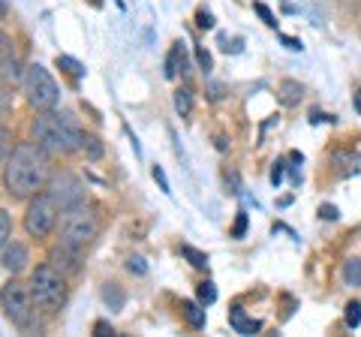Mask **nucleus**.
Listing matches in <instances>:
<instances>
[{
	"label": "nucleus",
	"instance_id": "f704fd0d",
	"mask_svg": "<svg viewBox=\"0 0 361 337\" xmlns=\"http://www.w3.org/2000/svg\"><path fill=\"white\" fill-rule=\"evenodd\" d=\"M353 103H355V111H358V115H361V87H358V91H355V97H353Z\"/></svg>",
	"mask_w": 361,
	"mask_h": 337
},
{
	"label": "nucleus",
	"instance_id": "1a4fd4ad",
	"mask_svg": "<svg viewBox=\"0 0 361 337\" xmlns=\"http://www.w3.org/2000/svg\"><path fill=\"white\" fill-rule=\"evenodd\" d=\"M0 78L9 85H16L25 78V73H21V63L16 58V46H13V37L9 33L0 30Z\"/></svg>",
	"mask_w": 361,
	"mask_h": 337
},
{
	"label": "nucleus",
	"instance_id": "2eb2a0df",
	"mask_svg": "<svg viewBox=\"0 0 361 337\" xmlns=\"http://www.w3.org/2000/svg\"><path fill=\"white\" fill-rule=\"evenodd\" d=\"M180 317L193 325V329H205V310L196 301H180Z\"/></svg>",
	"mask_w": 361,
	"mask_h": 337
},
{
	"label": "nucleus",
	"instance_id": "c756f323",
	"mask_svg": "<svg viewBox=\"0 0 361 337\" xmlns=\"http://www.w3.org/2000/svg\"><path fill=\"white\" fill-rule=\"evenodd\" d=\"M196 61H199V66H202V70H211V54L205 51V49H196Z\"/></svg>",
	"mask_w": 361,
	"mask_h": 337
},
{
	"label": "nucleus",
	"instance_id": "f257e3e1",
	"mask_svg": "<svg viewBox=\"0 0 361 337\" xmlns=\"http://www.w3.org/2000/svg\"><path fill=\"white\" fill-rule=\"evenodd\" d=\"M4 184L13 199H30L49 184V154L39 145L21 142L6 160Z\"/></svg>",
	"mask_w": 361,
	"mask_h": 337
},
{
	"label": "nucleus",
	"instance_id": "6ab92c4d",
	"mask_svg": "<svg viewBox=\"0 0 361 337\" xmlns=\"http://www.w3.org/2000/svg\"><path fill=\"white\" fill-rule=\"evenodd\" d=\"M175 109L180 111V118H187V115H190V109H193V97H190L187 87L175 91Z\"/></svg>",
	"mask_w": 361,
	"mask_h": 337
},
{
	"label": "nucleus",
	"instance_id": "20e7f679",
	"mask_svg": "<svg viewBox=\"0 0 361 337\" xmlns=\"http://www.w3.org/2000/svg\"><path fill=\"white\" fill-rule=\"evenodd\" d=\"M30 295L33 305L42 310H58L66 301V280L54 265H37L30 274Z\"/></svg>",
	"mask_w": 361,
	"mask_h": 337
},
{
	"label": "nucleus",
	"instance_id": "c9c22d12",
	"mask_svg": "<svg viewBox=\"0 0 361 337\" xmlns=\"http://www.w3.org/2000/svg\"><path fill=\"white\" fill-rule=\"evenodd\" d=\"M6 106H9V97H6V94H4V91H0V111H4V109H6Z\"/></svg>",
	"mask_w": 361,
	"mask_h": 337
},
{
	"label": "nucleus",
	"instance_id": "72a5a7b5",
	"mask_svg": "<svg viewBox=\"0 0 361 337\" xmlns=\"http://www.w3.org/2000/svg\"><path fill=\"white\" fill-rule=\"evenodd\" d=\"M283 42H286L292 51H298V49H301V42H298V39H292V37H283Z\"/></svg>",
	"mask_w": 361,
	"mask_h": 337
},
{
	"label": "nucleus",
	"instance_id": "412c9836",
	"mask_svg": "<svg viewBox=\"0 0 361 337\" xmlns=\"http://www.w3.org/2000/svg\"><path fill=\"white\" fill-rule=\"evenodd\" d=\"M9 238H13V220H9V214L0 208V250L9 244Z\"/></svg>",
	"mask_w": 361,
	"mask_h": 337
},
{
	"label": "nucleus",
	"instance_id": "423d86ee",
	"mask_svg": "<svg viewBox=\"0 0 361 337\" xmlns=\"http://www.w3.org/2000/svg\"><path fill=\"white\" fill-rule=\"evenodd\" d=\"M58 214H63V211L58 208V202L51 199V193L30 196V205H27V214H25L27 235L30 238H45V235H51L54 226H58Z\"/></svg>",
	"mask_w": 361,
	"mask_h": 337
},
{
	"label": "nucleus",
	"instance_id": "9d476101",
	"mask_svg": "<svg viewBox=\"0 0 361 337\" xmlns=\"http://www.w3.org/2000/svg\"><path fill=\"white\" fill-rule=\"evenodd\" d=\"M0 265H4L9 274H18L21 268L27 265V247L18 241H9L4 250H0Z\"/></svg>",
	"mask_w": 361,
	"mask_h": 337
},
{
	"label": "nucleus",
	"instance_id": "dca6fc26",
	"mask_svg": "<svg viewBox=\"0 0 361 337\" xmlns=\"http://www.w3.org/2000/svg\"><path fill=\"white\" fill-rule=\"evenodd\" d=\"M343 280H346L349 286H361V259H358V256L346 259V265H343Z\"/></svg>",
	"mask_w": 361,
	"mask_h": 337
},
{
	"label": "nucleus",
	"instance_id": "5701e85b",
	"mask_svg": "<svg viewBox=\"0 0 361 337\" xmlns=\"http://www.w3.org/2000/svg\"><path fill=\"white\" fill-rule=\"evenodd\" d=\"M199 301L202 305H214V301H217V286L211 283V280H205V283H199Z\"/></svg>",
	"mask_w": 361,
	"mask_h": 337
},
{
	"label": "nucleus",
	"instance_id": "393cba45",
	"mask_svg": "<svg viewBox=\"0 0 361 337\" xmlns=\"http://www.w3.org/2000/svg\"><path fill=\"white\" fill-rule=\"evenodd\" d=\"M361 322V301H349L346 305V325L349 329H358Z\"/></svg>",
	"mask_w": 361,
	"mask_h": 337
},
{
	"label": "nucleus",
	"instance_id": "f3484780",
	"mask_svg": "<svg viewBox=\"0 0 361 337\" xmlns=\"http://www.w3.org/2000/svg\"><path fill=\"white\" fill-rule=\"evenodd\" d=\"M82 151L90 157V160H99V157H103V142H99L97 136H87V133H82Z\"/></svg>",
	"mask_w": 361,
	"mask_h": 337
},
{
	"label": "nucleus",
	"instance_id": "7ed1b4c3",
	"mask_svg": "<svg viewBox=\"0 0 361 337\" xmlns=\"http://www.w3.org/2000/svg\"><path fill=\"white\" fill-rule=\"evenodd\" d=\"M99 235V217L90 205H75L70 211H63V229H61V241L75 247V250H85L87 244H94V238Z\"/></svg>",
	"mask_w": 361,
	"mask_h": 337
},
{
	"label": "nucleus",
	"instance_id": "cd10ccee",
	"mask_svg": "<svg viewBox=\"0 0 361 337\" xmlns=\"http://www.w3.org/2000/svg\"><path fill=\"white\" fill-rule=\"evenodd\" d=\"M256 13H259V16H262V21H265V25H268V27H277V18H274V16H271V9H268L265 4H256Z\"/></svg>",
	"mask_w": 361,
	"mask_h": 337
},
{
	"label": "nucleus",
	"instance_id": "b1692460",
	"mask_svg": "<svg viewBox=\"0 0 361 337\" xmlns=\"http://www.w3.org/2000/svg\"><path fill=\"white\" fill-rule=\"evenodd\" d=\"M103 298H106V305H109V307H115V310H118V307L123 305V292H121V289H118L115 283H111V286H106V289H103Z\"/></svg>",
	"mask_w": 361,
	"mask_h": 337
},
{
	"label": "nucleus",
	"instance_id": "9b49d317",
	"mask_svg": "<svg viewBox=\"0 0 361 337\" xmlns=\"http://www.w3.org/2000/svg\"><path fill=\"white\" fill-rule=\"evenodd\" d=\"M78 253L82 250H75V247H70V244H58L51 250V265L58 268L61 274H73V271H78Z\"/></svg>",
	"mask_w": 361,
	"mask_h": 337
},
{
	"label": "nucleus",
	"instance_id": "aec40b11",
	"mask_svg": "<svg viewBox=\"0 0 361 337\" xmlns=\"http://www.w3.org/2000/svg\"><path fill=\"white\" fill-rule=\"evenodd\" d=\"M58 66H61V70L70 73L73 78H82V75H85V66L78 63L75 58H66V54H58Z\"/></svg>",
	"mask_w": 361,
	"mask_h": 337
},
{
	"label": "nucleus",
	"instance_id": "e433bc0d",
	"mask_svg": "<svg viewBox=\"0 0 361 337\" xmlns=\"http://www.w3.org/2000/svg\"><path fill=\"white\" fill-rule=\"evenodd\" d=\"M90 4H94V6H99V4H103V0H90Z\"/></svg>",
	"mask_w": 361,
	"mask_h": 337
},
{
	"label": "nucleus",
	"instance_id": "f8f14e48",
	"mask_svg": "<svg viewBox=\"0 0 361 337\" xmlns=\"http://www.w3.org/2000/svg\"><path fill=\"white\" fill-rule=\"evenodd\" d=\"M301 97H304L301 82H292V78L280 82V87H277V99H280L283 106H295V103H301Z\"/></svg>",
	"mask_w": 361,
	"mask_h": 337
},
{
	"label": "nucleus",
	"instance_id": "a878e982",
	"mask_svg": "<svg viewBox=\"0 0 361 337\" xmlns=\"http://www.w3.org/2000/svg\"><path fill=\"white\" fill-rule=\"evenodd\" d=\"M127 271L130 274H148V265H145V259H139V256H133V259H127Z\"/></svg>",
	"mask_w": 361,
	"mask_h": 337
},
{
	"label": "nucleus",
	"instance_id": "c85d7f7f",
	"mask_svg": "<svg viewBox=\"0 0 361 337\" xmlns=\"http://www.w3.org/2000/svg\"><path fill=\"white\" fill-rule=\"evenodd\" d=\"M154 181L160 184L163 193H172V190H169V181H166V175H163V168H160V166H154Z\"/></svg>",
	"mask_w": 361,
	"mask_h": 337
},
{
	"label": "nucleus",
	"instance_id": "a211bd4d",
	"mask_svg": "<svg viewBox=\"0 0 361 337\" xmlns=\"http://www.w3.org/2000/svg\"><path fill=\"white\" fill-rule=\"evenodd\" d=\"M180 256H184V259L193 265V268H205V265H208V256H205V253H199L196 247H190V244L180 247Z\"/></svg>",
	"mask_w": 361,
	"mask_h": 337
},
{
	"label": "nucleus",
	"instance_id": "4468645a",
	"mask_svg": "<svg viewBox=\"0 0 361 337\" xmlns=\"http://www.w3.org/2000/svg\"><path fill=\"white\" fill-rule=\"evenodd\" d=\"M229 322H232V329L238 331V334H256L262 325H259L256 319H250V317H244V310L241 307H232V313H229Z\"/></svg>",
	"mask_w": 361,
	"mask_h": 337
},
{
	"label": "nucleus",
	"instance_id": "f03ea898",
	"mask_svg": "<svg viewBox=\"0 0 361 337\" xmlns=\"http://www.w3.org/2000/svg\"><path fill=\"white\" fill-rule=\"evenodd\" d=\"M33 142L39 145L45 154H73L75 148H82V130L75 127V121L70 115H58V111H42V115L33 121Z\"/></svg>",
	"mask_w": 361,
	"mask_h": 337
},
{
	"label": "nucleus",
	"instance_id": "39448f33",
	"mask_svg": "<svg viewBox=\"0 0 361 337\" xmlns=\"http://www.w3.org/2000/svg\"><path fill=\"white\" fill-rule=\"evenodd\" d=\"M21 85H25V94H27V103L37 109V111H49L58 106V85H54L51 73L45 70L42 63H30L25 66V78H21Z\"/></svg>",
	"mask_w": 361,
	"mask_h": 337
},
{
	"label": "nucleus",
	"instance_id": "473e14b6",
	"mask_svg": "<svg viewBox=\"0 0 361 337\" xmlns=\"http://www.w3.org/2000/svg\"><path fill=\"white\" fill-rule=\"evenodd\" d=\"M319 214H322L325 220H337V208H334V205H322Z\"/></svg>",
	"mask_w": 361,
	"mask_h": 337
},
{
	"label": "nucleus",
	"instance_id": "4be33fe9",
	"mask_svg": "<svg viewBox=\"0 0 361 337\" xmlns=\"http://www.w3.org/2000/svg\"><path fill=\"white\" fill-rule=\"evenodd\" d=\"M9 154H13V133L6 127H0V163H6Z\"/></svg>",
	"mask_w": 361,
	"mask_h": 337
},
{
	"label": "nucleus",
	"instance_id": "7c9ffc66",
	"mask_svg": "<svg viewBox=\"0 0 361 337\" xmlns=\"http://www.w3.org/2000/svg\"><path fill=\"white\" fill-rule=\"evenodd\" d=\"M280 181H283V163H274V168H271V184H280Z\"/></svg>",
	"mask_w": 361,
	"mask_h": 337
},
{
	"label": "nucleus",
	"instance_id": "ddd939ff",
	"mask_svg": "<svg viewBox=\"0 0 361 337\" xmlns=\"http://www.w3.org/2000/svg\"><path fill=\"white\" fill-rule=\"evenodd\" d=\"M180 73H187V58H184V42H175V49L166 58V78H175Z\"/></svg>",
	"mask_w": 361,
	"mask_h": 337
},
{
	"label": "nucleus",
	"instance_id": "2f4dec72",
	"mask_svg": "<svg viewBox=\"0 0 361 337\" xmlns=\"http://www.w3.org/2000/svg\"><path fill=\"white\" fill-rule=\"evenodd\" d=\"M196 18H199V27H205V30H211V27H214V18L205 13V9H202V13H199Z\"/></svg>",
	"mask_w": 361,
	"mask_h": 337
},
{
	"label": "nucleus",
	"instance_id": "0eeeda50",
	"mask_svg": "<svg viewBox=\"0 0 361 337\" xmlns=\"http://www.w3.org/2000/svg\"><path fill=\"white\" fill-rule=\"evenodd\" d=\"M0 307H4L6 319L16 322V325H30L33 317V295H30V286L18 283V280H9V283L0 289Z\"/></svg>",
	"mask_w": 361,
	"mask_h": 337
},
{
	"label": "nucleus",
	"instance_id": "bb28decb",
	"mask_svg": "<svg viewBox=\"0 0 361 337\" xmlns=\"http://www.w3.org/2000/svg\"><path fill=\"white\" fill-rule=\"evenodd\" d=\"M244 232H247V214L241 211L238 220H235V226H232V238H244Z\"/></svg>",
	"mask_w": 361,
	"mask_h": 337
},
{
	"label": "nucleus",
	"instance_id": "6e6552de",
	"mask_svg": "<svg viewBox=\"0 0 361 337\" xmlns=\"http://www.w3.org/2000/svg\"><path fill=\"white\" fill-rule=\"evenodd\" d=\"M49 193H51L54 202H58L61 211H70V208H75V205H82L85 202V184L78 181L75 175L61 172V175L49 178Z\"/></svg>",
	"mask_w": 361,
	"mask_h": 337
}]
</instances>
